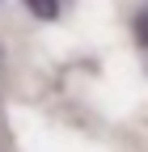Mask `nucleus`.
<instances>
[{
	"label": "nucleus",
	"mask_w": 148,
	"mask_h": 152,
	"mask_svg": "<svg viewBox=\"0 0 148 152\" xmlns=\"http://www.w3.org/2000/svg\"><path fill=\"white\" fill-rule=\"evenodd\" d=\"M136 38H140L144 47H148V9H144V13L136 17Z\"/></svg>",
	"instance_id": "2"
},
{
	"label": "nucleus",
	"mask_w": 148,
	"mask_h": 152,
	"mask_svg": "<svg viewBox=\"0 0 148 152\" xmlns=\"http://www.w3.org/2000/svg\"><path fill=\"white\" fill-rule=\"evenodd\" d=\"M21 4L34 17H42V21H55V17H59V0H21Z\"/></svg>",
	"instance_id": "1"
}]
</instances>
